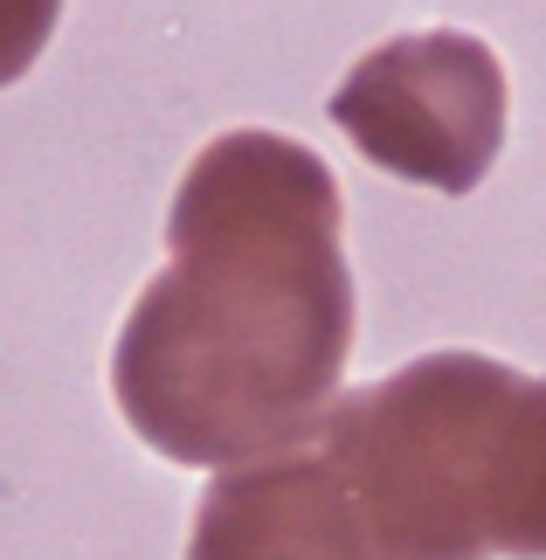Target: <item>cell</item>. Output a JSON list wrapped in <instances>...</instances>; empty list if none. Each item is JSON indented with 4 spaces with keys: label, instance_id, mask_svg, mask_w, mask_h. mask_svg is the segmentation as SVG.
I'll use <instances>...</instances> for the list:
<instances>
[{
    "label": "cell",
    "instance_id": "2",
    "mask_svg": "<svg viewBox=\"0 0 546 560\" xmlns=\"http://www.w3.org/2000/svg\"><path fill=\"white\" fill-rule=\"evenodd\" d=\"M325 457L381 560H546V381L422 353L333 401Z\"/></svg>",
    "mask_w": 546,
    "mask_h": 560
},
{
    "label": "cell",
    "instance_id": "4",
    "mask_svg": "<svg viewBox=\"0 0 546 560\" xmlns=\"http://www.w3.org/2000/svg\"><path fill=\"white\" fill-rule=\"evenodd\" d=\"M187 560H381L325 450H270L201 491Z\"/></svg>",
    "mask_w": 546,
    "mask_h": 560
},
{
    "label": "cell",
    "instance_id": "1",
    "mask_svg": "<svg viewBox=\"0 0 546 560\" xmlns=\"http://www.w3.org/2000/svg\"><path fill=\"white\" fill-rule=\"evenodd\" d=\"M339 229V180L283 132H222L187 166L173 264L112 347V395L160 457L229 470L325 429L353 360Z\"/></svg>",
    "mask_w": 546,
    "mask_h": 560
},
{
    "label": "cell",
    "instance_id": "3",
    "mask_svg": "<svg viewBox=\"0 0 546 560\" xmlns=\"http://www.w3.org/2000/svg\"><path fill=\"white\" fill-rule=\"evenodd\" d=\"M506 70L477 35H395L333 91V125L381 174L471 194L506 145Z\"/></svg>",
    "mask_w": 546,
    "mask_h": 560
},
{
    "label": "cell",
    "instance_id": "5",
    "mask_svg": "<svg viewBox=\"0 0 546 560\" xmlns=\"http://www.w3.org/2000/svg\"><path fill=\"white\" fill-rule=\"evenodd\" d=\"M56 21H62V0H0V91L35 70Z\"/></svg>",
    "mask_w": 546,
    "mask_h": 560
}]
</instances>
